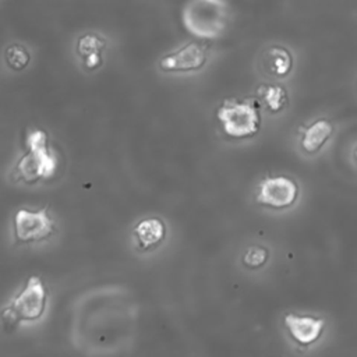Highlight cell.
<instances>
[{
  "instance_id": "1",
  "label": "cell",
  "mask_w": 357,
  "mask_h": 357,
  "mask_svg": "<svg viewBox=\"0 0 357 357\" xmlns=\"http://www.w3.org/2000/svg\"><path fill=\"white\" fill-rule=\"evenodd\" d=\"M181 22L195 38L219 39L230 22V6L226 0H188L181 10Z\"/></svg>"
},
{
  "instance_id": "2",
  "label": "cell",
  "mask_w": 357,
  "mask_h": 357,
  "mask_svg": "<svg viewBox=\"0 0 357 357\" xmlns=\"http://www.w3.org/2000/svg\"><path fill=\"white\" fill-rule=\"evenodd\" d=\"M26 153L15 166L18 178L35 183L39 178H50L57 169V158L47 146V137L42 130H32L26 135Z\"/></svg>"
},
{
  "instance_id": "3",
  "label": "cell",
  "mask_w": 357,
  "mask_h": 357,
  "mask_svg": "<svg viewBox=\"0 0 357 357\" xmlns=\"http://www.w3.org/2000/svg\"><path fill=\"white\" fill-rule=\"evenodd\" d=\"M46 308V289L38 276H31L24 290L1 311L6 331H11L21 321L39 319Z\"/></svg>"
},
{
  "instance_id": "4",
  "label": "cell",
  "mask_w": 357,
  "mask_h": 357,
  "mask_svg": "<svg viewBox=\"0 0 357 357\" xmlns=\"http://www.w3.org/2000/svg\"><path fill=\"white\" fill-rule=\"evenodd\" d=\"M216 116L225 132L234 138L251 137L259 127V116L251 102L226 100L218 109Z\"/></svg>"
},
{
  "instance_id": "5",
  "label": "cell",
  "mask_w": 357,
  "mask_h": 357,
  "mask_svg": "<svg viewBox=\"0 0 357 357\" xmlns=\"http://www.w3.org/2000/svg\"><path fill=\"white\" fill-rule=\"evenodd\" d=\"M54 229L53 219L46 209L31 212L18 209L14 216V234L18 243H32L47 238Z\"/></svg>"
},
{
  "instance_id": "6",
  "label": "cell",
  "mask_w": 357,
  "mask_h": 357,
  "mask_svg": "<svg viewBox=\"0 0 357 357\" xmlns=\"http://www.w3.org/2000/svg\"><path fill=\"white\" fill-rule=\"evenodd\" d=\"M206 49L198 42H188L180 49L165 54L159 60V67L169 73H188L202 68L206 63Z\"/></svg>"
},
{
  "instance_id": "7",
  "label": "cell",
  "mask_w": 357,
  "mask_h": 357,
  "mask_svg": "<svg viewBox=\"0 0 357 357\" xmlns=\"http://www.w3.org/2000/svg\"><path fill=\"white\" fill-rule=\"evenodd\" d=\"M298 195L297 184L289 177H272L259 184L257 201L272 208L290 206Z\"/></svg>"
},
{
  "instance_id": "8",
  "label": "cell",
  "mask_w": 357,
  "mask_h": 357,
  "mask_svg": "<svg viewBox=\"0 0 357 357\" xmlns=\"http://www.w3.org/2000/svg\"><path fill=\"white\" fill-rule=\"evenodd\" d=\"M284 325L296 342L300 344H311L321 336L325 321L314 317L289 314L284 317Z\"/></svg>"
},
{
  "instance_id": "9",
  "label": "cell",
  "mask_w": 357,
  "mask_h": 357,
  "mask_svg": "<svg viewBox=\"0 0 357 357\" xmlns=\"http://www.w3.org/2000/svg\"><path fill=\"white\" fill-rule=\"evenodd\" d=\"M106 40L98 33H85L77 40V53L82 57L86 68L93 70L102 64V52Z\"/></svg>"
},
{
  "instance_id": "10",
  "label": "cell",
  "mask_w": 357,
  "mask_h": 357,
  "mask_svg": "<svg viewBox=\"0 0 357 357\" xmlns=\"http://www.w3.org/2000/svg\"><path fill=\"white\" fill-rule=\"evenodd\" d=\"M264 68L276 77H286L291 71V53L283 46H269L262 54Z\"/></svg>"
},
{
  "instance_id": "11",
  "label": "cell",
  "mask_w": 357,
  "mask_h": 357,
  "mask_svg": "<svg viewBox=\"0 0 357 357\" xmlns=\"http://www.w3.org/2000/svg\"><path fill=\"white\" fill-rule=\"evenodd\" d=\"M165 231L166 229L163 222L156 218L144 219L134 229L137 240L142 248H149L160 243L165 237Z\"/></svg>"
},
{
  "instance_id": "12",
  "label": "cell",
  "mask_w": 357,
  "mask_h": 357,
  "mask_svg": "<svg viewBox=\"0 0 357 357\" xmlns=\"http://www.w3.org/2000/svg\"><path fill=\"white\" fill-rule=\"evenodd\" d=\"M332 124L326 120H318L311 124L307 130H304L301 145L308 153L317 152L331 137Z\"/></svg>"
},
{
  "instance_id": "13",
  "label": "cell",
  "mask_w": 357,
  "mask_h": 357,
  "mask_svg": "<svg viewBox=\"0 0 357 357\" xmlns=\"http://www.w3.org/2000/svg\"><path fill=\"white\" fill-rule=\"evenodd\" d=\"M4 60H6V64L11 70L21 71V70H24L29 64L31 56H29V52L22 45L14 43V45H10L6 49Z\"/></svg>"
},
{
  "instance_id": "14",
  "label": "cell",
  "mask_w": 357,
  "mask_h": 357,
  "mask_svg": "<svg viewBox=\"0 0 357 357\" xmlns=\"http://www.w3.org/2000/svg\"><path fill=\"white\" fill-rule=\"evenodd\" d=\"M259 93L262 95L266 106L272 110V112H278L280 110L286 100V91L283 89V86L280 85H266V86H261L259 88Z\"/></svg>"
},
{
  "instance_id": "15",
  "label": "cell",
  "mask_w": 357,
  "mask_h": 357,
  "mask_svg": "<svg viewBox=\"0 0 357 357\" xmlns=\"http://www.w3.org/2000/svg\"><path fill=\"white\" fill-rule=\"evenodd\" d=\"M269 257V251L262 245H250L244 255H243V264L251 269L261 268Z\"/></svg>"
}]
</instances>
